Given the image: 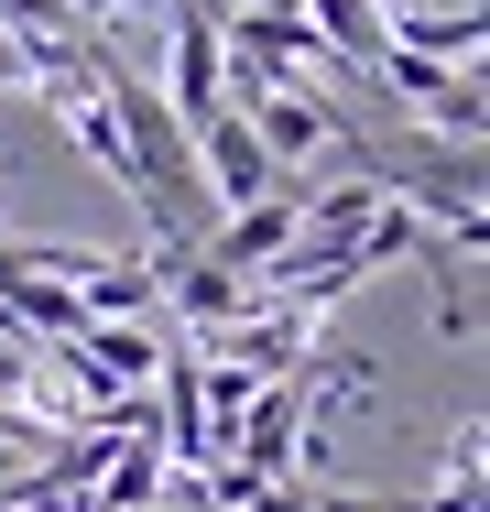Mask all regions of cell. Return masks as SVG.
I'll return each instance as SVG.
<instances>
[{
  "instance_id": "9",
  "label": "cell",
  "mask_w": 490,
  "mask_h": 512,
  "mask_svg": "<svg viewBox=\"0 0 490 512\" xmlns=\"http://www.w3.org/2000/svg\"><path fill=\"white\" fill-rule=\"evenodd\" d=\"M305 512H403V502H382V491H316Z\"/></svg>"
},
{
  "instance_id": "1",
  "label": "cell",
  "mask_w": 490,
  "mask_h": 512,
  "mask_svg": "<svg viewBox=\"0 0 490 512\" xmlns=\"http://www.w3.org/2000/svg\"><path fill=\"white\" fill-rule=\"evenodd\" d=\"M153 88H164V109H175L186 131L229 109V66H218V11H207V0H164V77H153Z\"/></svg>"
},
{
  "instance_id": "8",
  "label": "cell",
  "mask_w": 490,
  "mask_h": 512,
  "mask_svg": "<svg viewBox=\"0 0 490 512\" xmlns=\"http://www.w3.org/2000/svg\"><path fill=\"white\" fill-rule=\"evenodd\" d=\"M305 502H316L305 480H262V491H251V502H240V512H305Z\"/></svg>"
},
{
  "instance_id": "2",
  "label": "cell",
  "mask_w": 490,
  "mask_h": 512,
  "mask_svg": "<svg viewBox=\"0 0 490 512\" xmlns=\"http://www.w3.org/2000/svg\"><path fill=\"white\" fill-rule=\"evenodd\" d=\"M186 142H196V186H207V207H251V197H273V186H284V164L251 142V120H240V109L196 120Z\"/></svg>"
},
{
  "instance_id": "5",
  "label": "cell",
  "mask_w": 490,
  "mask_h": 512,
  "mask_svg": "<svg viewBox=\"0 0 490 512\" xmlns=\"http://www.w3.org/2000/svg\"><path fill=\"white\" fill-rule=\"evenodd\" d=\"M305 22H316V44H327L338 77H371L382 44H392V11H382V0H305Z\"/></svg>"
},
{
  "instance_id": "10",
  "label": "cell",
  "mask_w": 490,
  "mask_h": 512,
  "mask_svg": "<svg viewBox=\"0 0 490 512\" xmlns=\"http://www.w3.org/2000/svg\"><path fill=\"white\" fill-rule=\"evenodd\" d=\"M240 11H305V0H240Z\"/></svg>"
},
{
  "instance_id": "3",
  "label": "cell",
  "mask_w": 490,
  "mask_h": 512,
  "mask_svg": "<svg viewBox=\"0 0 490 512\" xmlns=\"http://www.w3.org/2000/svg\"><path fill=\"white\" fill-rule=\"evenodd\" d=\"M294 229H305V197H284V186H273V197L218 207V218H207V262H229L240 284H262V273L294 251Z\"/></svg>"
},
{
  "instance_id": "7",
  "label": "cell",
  "mask_w": 490,
  "mask_h": 512,
  "mask_svg": "<svg viewBox=\"0 0 490 512\" xmlns=\"http://www.w3.org/2000/svg\"><path fill=\"white\" fill-rule=\"evenodd\" d=\"M403 512H490V425H480V414L447 436V469H436V491H425V502H403Z\"/></svg>"
},
{
  "instance_id": "4",
  "label": "cell",
  "mask_w": 490,
  "mask_h": 512,
  "mask_svg": "<svg viewBox=\"0 0 490 512\" xmlns=\"http://www.w3.org/2000/svg\"><path fill=\"white\" fill-rule=\"evenodd\" d=\"M240 120H251V142H262L273 164H316V153L338 142V109L316 99V88H251Z\"/></svg>"
},
{
  "instance_id": "6",
  "label": "cell",
  "mask_w": 490,
  "mask_h": 512,
  "mask_svg": "<svg viewBox=\"0 0 490 512\" xmlns=\"http://www.w3.org/2000/svg\"><path fill=\"white\" fill-rule=\"evenodd\" d=\"M392 44L425 55V66H480L490 55V0H469V11H392Z\"/></svg>"
}]
</instances>
